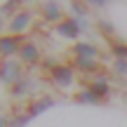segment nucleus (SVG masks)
Masks as SVG:
<instances>
[{
    "label": "nucleus",
    "instance_id": "nucleus-15",
    "mask_svg": "<svg viewBox=\"0 0 127 127\" xmlns=\"http://www.w3.org/2000/svg\"><path fill=\"white\" fill-rule=\"evenodd\" d=\"M0 26H2V24H0Z\"/></svg>",
    "mask_w": 127,
    "mask_h": 127
},
{
    "label": "nucleus",
    "instance_id": "nucleus-9",
    "mask_svg": "<svg viewBox=\"0 0 127 127\" xmlns=\"http://www.w3.org/2000/svg\"><path fill=\"white\" fill-rule=\"evenodd\" d=\"M45 17L47 19H59V7H57V2H50L45 7Z\"/></svg>",
    "mask_w": 127,
    "mask_h": 127
},
{
    "label": "nucleus",
    "instance_id": "nucleus-13",
    "mask_svg": "<svg viewBox=\"0 0 127 127\" xmlns=\"http://www.w3.org/2000/svg\"><path fill=\"white\" fill-rule=\"evenodd\" d=\"M118 71H120V73L127 71V61H125V59H118Z\"/></svg>",
    "mask_w": 127,
    "mask_h": 127
},
{
    "label": "nucleus",
    "instance_id": "nucleus-3",
    "mask_svg": "<svg viewBox=\"0 0 127 127\" xmlns=\"http://www.w3.org/2000/svg\"><path fill=\"white\" fill-rule=\"evenodd\" d=\"M52 78H54L59 85H68V82L73 80V71L68 66H54L52 68Z\"/></svg>",
    "mask_w": 127,
    "mask_h": 127
},
{
    "label": "nucleus",
    "instance_id": "nucleus-12",
    "mask_svg": "<svg viewBox=\"0 0 127 127\" xmlns=\"http://www.w3.org/2000/svg\"><path fill=\"white\" fill-rule=\"evenodd\" d=\"M111 47H113V52H115V54L120 57V59H125V57H127V45H120V42H113Z\"/></svg>",
    "mask_w": 127,
    "mask_h": 127
},
{
    "label": "nucleus",
    "instance_id": "nucleus-14",
    "mask_svg": "<svg viewBox=\"0 0 127 127\" xmlns=\"http://www.w3.org/2000/svg\"><path fill=\"white\" fill-rule=\"evenodd\" d=\"M0 127H5V118H2V115H0Z\"/></svg>",
    "mask_w": 127,
    "mask_h": 127
},
{
    "label": "nucleus",
    "instance_id": "nucleus-8",
    "mask_svg": "<svg viewBox=\"0 0 127 127\" xmlns=\"http://www.w3.org/2000/svg\"><path fill=\"white\" fill-rule=\"evenodd\" d=\"M47 106H52V101H50V99H42V101H38V104H33V106H31L28 115H35V113H40V111H42V108H47Z\"/></svg>",
    "mask_w": 127,
    "mask_h": 127
},
{
    "label": "nucleus",
    "instance_id": "nucleus-6",
    "mask_svg": "<svg viewBox=\"0 0 127 127\" xmlns=\"http://www.w3.org/2000/svg\"><path fill=\"white\" fill-rule=\"evenodd\" d=\"M26 26H28V14H26V12H21L17 19H14V24H12V31H14V33H19V31H24Z\"/></svg>",
    "mask_w": 127,
    "mask_h": 127
},
{
    "label": "nucleus",
    "instance_id": "nucleus-4",
    "mask_svg": "<svg viewBox=\"0 0 127 127\" xmlns=\"http://www.w3.org/2000/svg\"><path fill=\"white\" fill-rule=\"evenodd\" d=\"M59 33H64V35H68V38H78V33H80V26H78L73 19H66L64 24H59Z\"/></svg>",
    "mask_w": 127,
    "mask_h": 127
},
{
    "label": "nucleus",
    "instance_id": "nucleus-2",
    "mask_svg": "<svg viewBox=\"0 0 127 127\" xmlns=\"http://www.w3.org/2000/svg\"><path fill=\"white\" fill-rule=\"evenodd\" d=\"M19 54H21V59L28 61V64H35L38 59H40V52H38V47L33 45V42H24L21 50H19Z\"/></svg>",
    "mask_w": 127,
    "mask_h": 127
},
{
    "label": "nucleus",
    "instance_id": "nucleus-5",
    "mask_svg": "<svg viewBox=\"0 0 127 127\" xmlns=\"http://www.w3.org/2000/svg\"><path fill=\"white\" fill-rule=\"evenodd\" d=\"M75 52L80 54V59H94L96 57V47H92V45H75Z\"/></svg>",
    "mask_w": 127,
    "mask_h": 127
},
{
    "label": "nucleus",
    "instance_id": "nucleus-11",
    "mask_svg": "<svg viewBox=\"0 0 127 127\" xmlns=\"http://www.w3.org/2000/svg\"><path fill=\"white\" fill-rule=\"evenodd\" d=\"M78 66L85 68V71H94L96 64H94V59H78Z\"/></svg>",
    "mask_w": 127,
    "mask_h": 127
},
{
    "label": "nucleus",
    "instance_id": "nucleus-1",
    "mask_svg": "<svg viewBox=\"0 0 127 127\" xmlns=\"http://www.w3.org/2000/svg\"><path fill=\"white\" fill-rule=\"evenodd\" d=\"M19 38L17 35H7V38H0V52L2 54H12V52H19L21 45H19Z\"/></svg>",
    "mask_w": 127,
    "mask_h": 127
},
{
    "label": "nucleus",
    "instance_id": "nucleus-7",
    "mask_svg": "<svg viewBox=\"0 0 127 127\" xmlns=\"http://www.w3.org/2000/svg\"><path fill=\"white\" fill-rule=\"evenodd\" d=\"M90 90L94 92V94L99 96V99H101V96H106V94H108V85H106L104 80H101V82H92V85H90Z\"/></svg>",
    "mask_w": 127,
    "mask_h": 127
},
{
    "label": "nucleus",
    "instance_id": "nucleus-10",
    "mask_svg": "<svg viewBox=\"0 0 127 127\" xmlns=\"http://www.w3.org/2000/svg\"><path fill=\"white\" fill-rule=\"evenodd\" d=\"M78 99H80V101H99V96H96L92 90H82L80 94H78Z\"/></svg>",
    "mask_w": 127,
    "mask_h": 127
}]
</instances>
